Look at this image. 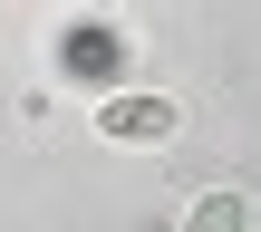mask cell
<instances>
[{"mask_svg":"<svg viewBox=\"0 0 261 232\" xmlns=\"http://www.w3.org/2000/svg\"><path fill=\"white\" fill-rule=\"evenodd\" d=\"M174 126H184V107H174L165 87H116V97L97 107V136H107V145H174Z\"/></svg>","mask_w":261,"mask_h":232,"instance_id":"cell-1","label":"cell"},{"mask_svg":"<svg viewBox=\"0 0 261 232\" xmlns=\"http://www.w3.org/2000/svg\"><path fill=\"white\" fill-rule=\"evenodd\" d=\"M58 58H68V78H116L126 39H116V29H68V48H58Z\"/></svg>","mask_w":261,"mask_h":232,"instance_id":"cell-2","label":"cell"},{"mask_svg":"<svg viewBox=\"0 0 261 232\" xmlns=\"http://www.w3.org/2000/svg\"><path fill=\"white\" fill-rule=\"evenodd\" d=\"M184 232H252V194H194Z\"/></svg>","mask_w":261,"mask_h":232,"instance_id":"cell-3","label":"cell"}]
</instances>
